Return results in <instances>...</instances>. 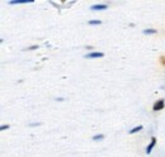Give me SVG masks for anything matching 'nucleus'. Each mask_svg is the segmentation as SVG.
I'll return each instance as SVG.
<instances>
[{
  "label": "nucleus",
  "mask_w": 165,
  "mask_h": 157,
  "mask_svg": "<svg viewBox=\"0 0 165 157\" xmlns=\"http://www.w3.org/2000/svg\"><path fill=\"white\" fill-rule=\"evenodd\" d=\"M100 23H102L100 20H89V24H90V26H95V24H98V26H99Z\"/></svg>",
  "instance_id": "nucleus-9"
},
{
  "label": "nucleus",
  "mask_w": 165,
  "mask_h": 157,
  "mask_svg": "<svg viewBox=\"0 0 165 157\" xmlns=\"http://www.w3.org/2000/svg\"><path fill=\"white\" fill-rule=\"evenodd\" d=\"M85 57H88V58H100V57H104V53H103V52H90V53H88Z\"/></svg>",
  "instance_id": "nucleus-2"
},
{
  "label": "nucleus",
  "mask_w": 165,
  "mask_h": 157,
  "mask_svg": "<svg viewBox=\"0 0 165 157\" xmlns=\"http://www.w3.org/2000/svg\"><path fill=\"white\" fill-rule=\"evenodd\" d=\"M102 139H104V135L103 134H97L93 137V141H102Z\"/></svg>",
  "instance_id": "nucleus-8"
},
{
  "label": "nucleus",
  "mask_w": 165,
  "mask_h": 157,
  "mask_svg": "<svg viewBox=\"0 0 165 157\" xmlns=\"http://www.w3.org/2000/svg\"><path fill=\"white\" fill-rule=\"evenodd\" d=\"M156 32H158L156 29H145V30H143V33H145V34H155Z\"/></svg>",
  "instance_id": "nucleus-7"
},
{
  "label": "nucleus",
  "mask_w": 165,
  "mask_h": 157,
  "mask_svg": "<svg viewBox=\"0 0 165 157\" xmlns=\"http://www.w3.org/2000/svg\"><path fill=\"white\" fill-rule=\"evenodd\" d=\"M34 48H37V46H33V47H29V48H27V49H34Z\"/></svg>",
  "instance_id": "nucleus-11"
},
{
  "label": "nucleus",
  "mask_w": 165,
  "mask_h": 157,
  "mask_svg": "<svg viewBox=\"0 0 165 157\" xmlns=\"http://www.w3.org/2000/svg\"><path fill=\"white\" fill-rule=\"evenodd\" d=\"M155 144H156V138H155V137H152V138H151V143L147 146V148H146V153H147V155L152 151V148L155 147Z\"/></svg>",
  "instance_id": "nucleus-3"
},
{
  "label": "nucleus",
  "mask_w": 165,
  "mask_h": 157,
  "mask_svg": "<svg viewBox=\"0 0 165 157\" xmlns=\"http://www.w3.org/2000/svg\"><path fill=\"white\" fill-rule=\"evenodd\" d=\"M164 107H165V103H164V100H158L155 104H154V107H152V110L158 112V110H161V109H164Z\"/></svg>",
  "instance_id": "nucleus-1"
},
{
  "label": "nucleus",
  "mask_w": 165,
  "mask_h": 157,
  "mask_svg": "<svg viewBox=\"0 0 165 157\" xmlns=\"http://www.w3.org/2000/svg\"><path fill=\"white\" fill-rule=\"evenodd\" d=\"M27 3H33V0H13V2H9L10 5H15V4H27Z\"/></svg>",
  "instance_id": "nucleus-4"
},
{
  "label": "nucleus",
  "mask_w": 165,
  "mask_h": 157,
  "mask_svg": "<svg viewBox=\"0 0 165 157\" xmlns=\"http://www.w3.org/2000/svg\"><path fill=\"white\" fill-rule=\"evenodd\" d=\"M142 129V125H139V127H135V128H132L131 131H128V133L130 134H133V133H137L139 131H141Z\"/></svg>",
  "instance_id": "nucleus-6"
},
{
  "label": "nucleus",
  "mask_w": 165,
  "mask_h": 157,
  "mask_svg": "<svg viewBox=\"0 0 165 157\" xmlns=\"http://www.w3.org/2000/svg\"><path fill=\"white\" fill-rule=\"evenodd\" d=\"M9 128V125L6 124V125H2V127H0V131H5V129H8Z\"/></svg>",
  "instance_id": "nucleus-10"
},
{
  "label": "nucleus",
  "mask_w": 165,
  "mask_h": 157,
  "mask_svg": "<svg viewBox=\"0 0 165 157\" xmlns=\"http://www.w3.org/2000/svg\"><path fill=\"white\" fill-rule=\"evenodd\" d=\"M90 9L91 10H106V9H108V6L104 4H98V5H93Z\"/></svg>",
  "instance_id": "nucleus-5"
}]
</instances>
